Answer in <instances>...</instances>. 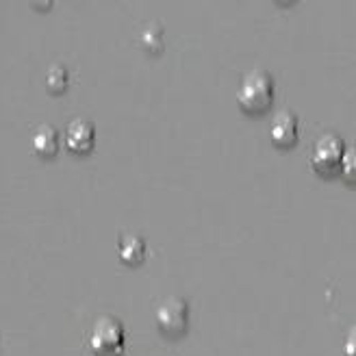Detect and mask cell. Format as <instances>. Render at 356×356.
<instances>
[{
	"label": "cell",
	"mask_w": 356,
	"mask_h": 356,
	"mask_svg": "<svg viewBox=\"0 0 356 356\" xmlns=\"http://www.w3.org/2000/svg\"><path fill=\"white\" fill-rule=\"evenodd\" d=\"M33 150L42 154V156H52L57 154L59 150V137H57V131L48 127V124H44V127H40L38 131H35L33 135Z\"/></svg>",
	"instance_id": "ba28073f"
},
{
	"label": "cell",
	"mask_w": 356,
	"mask_h": 356,
	"mask_svg": "<svg viewBox=\"0 0 356 356\" xmlns=\"http://www.w3.org/2000/svg\"><path fill=\"white\" fill-rule=\"evenodd\" d=\"M70 85V74H67V70L63 65H50L48 70V74H46V87H48V92L52 94H61L65 92Z\"/></svg>",
	"instance_id": "9c48e42d"
},
{
	"label": "cell",
	"mask_w": 356,
	"mask_h": 356,
	"mask_svg": "<svg viewBox=\"0 0 356 356\" xmlns=\"http://www.w3.org/2000/svg\"><path fill=\"white\" fill-rule=\"evenodd\" d=\"M118 250L124 263L137 265L146 259V241L137 235H122L118 241Z\"/></svg>",
	"instance_id": "52a82bcc"
},
{
	"label": "cell",
	"mask_w": 356,
	"mask_h": 356,
	"mask_svg": "<svg viewBox=\"0 0 356 356\" xmlns=\"http://www.w3.org/2000/svg\"><path fill=\"white\" fill-rule=\"evenodd\" d=\"M156 324L170 337L183 334L189 326V305L185 298H168L156 309Z\"/></svg>",
	"instance_id": "277c9868"
},
{
	"label": "cell",
	"mask_w": 356,
	"mask_h": 356,
	"mask_svg": "<svg viewBox=\"0 0 356 356\" xmlns=\"http://www.w3.org/2000/svg\"><path fill=\"white\" fill-rule=\"evenodd\" d=\"M341 170H343V176L348 178V183H352L354 181V148L343 152V156H341Z\"/></svg>",
	"instance_id": "8fae6325"
},
{
	"label": "cell",
	"mask_w": 356,
	"mask_h": 356,
	"mask_svg": "<svg viewBox=\"0 0 356 356\" xmlns=\"http://www.w3.org/2000/svg\"><path fill=\"white\" fill-rule=\"evenodd\" d=\"M89 348L96 356H122L127 350V332L120 319L111 315L98 317L89 332Z\"/></svg>",
	"instance_id": "7a4b0ae2"
},
{
	"label": "cell",
	"mask_w": 356,
	"mask_h": 356,
	"mask_svg": "<svg viewBox=\"0 0 356 356\" xmlns=\"http://www.w3.org/2000/svg\"><path fill=\"white\" fill-rule=\"evenodd\" d=\"M346 356H354V332L350 334V341L346 346Z\"/></svg>",
	"instance_id": "7c38bea8"
},
{
	"label": "cell",
	"mask_w": 356,
	"mask_h": 356,
	"mask_svg": "<svg viewBox=\"0 0 356 356\" xmlns=\"http://www.w3.org/2000/svg\"><path fill=\"white\" fill-rule=\"evenodd\" d=\"M96 144V127L87 120H74L65 131V146L70 152L87 154Z\"/></svg>",
	"instance_id": "5b68a950"
},
{
	"label": "cell",
	"mask_w": 356,
	"mask_h": 356,
	"mask_svg": "<svg viewBox=\"0 0 356 356\" xmlns=\"http://www.w3.org/2000/svg\"><path fill=\"white\" fill-rule=\"evenodd\" d=\"M298 137H300L298 118L291 111H280L270 127V139L274 141V146L291 148L298 141Z\"/></svg>",
	"instance_id": "8992f818"
},
{
	"label": "cell",
	"mask_w": 356,
	"mask_h": 356,
	"mask_svg": "<svg viewBox=\"0 0 356 356\" xmlns=\"http://www.w3.org/2000/svg\"><path fill=\"white\" fill-rule=\"evenodd\" d=\"M343 152H346V148H343V141L339 137H337V135H324L313 148V156H311L313 170L317 174H322V176L334 174L337 170H341Z\"/></svg>",
	"instance_id": "3957f363"
},
{
	"label": "cell",
	"mask_w": 356,
	"mask_h": 356,
	"mask_svg": "<svg viewBox=\"0 0 356 356\" xmlns=\"http://www.w3.org/2000/svg\"><path fill=\"white\" fill-rule=\"evenodd\" d=\"M141 46H144L146 50L150 52H159L163 50V29L161 26H148L144 33H141Z\"/></svg>",
	"instance_id": "30bf717a"
},
{
	"label": "cell",
	"mask_w": 356,
	"mask_h": 356,
	"mask_svg": "<svg viewBox=\"0 0 356 356\" xmlns=\"http://www.w3.org/2000/svg\"><path fill=\"white\" fill-rule=\"evenodd\" d=\"M239 106L250 115H259L267 111L274 102V79L265 70H252L248 72L237 89Z\"/></svg>",
	"instance_id": "6da1fadb"
}]
</instances>
